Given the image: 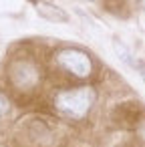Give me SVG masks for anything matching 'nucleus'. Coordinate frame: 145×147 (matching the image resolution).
<instances>
[{"label": "nucleus", "instance_id": "f257e3e1", "mask_svg": "<svg viewBox=\"0 0 145 147\" xmlns=\"http://www.w3.org/2000/svg\"><path fill=\"white\" fill-rule=\"evenodd\" d=\"M93 101H95V91L91 87H79V89L59 93L57 99H55V105L67 117L81 119V117H85L89 113Z\"/></svg>", "mask_w": 145, "mask_h": 147}, {"label": "nucleus", "instance_id": "f03ea898", "mask_svg": "<svg viewBox=\"0 0 145 147\" xmlns=\"http://www.w3.org/2000/svg\"><path fill=\"white\" fill-rule=\"evenodd\" d=\"M57 61H59V65L63 69H67L71 75L81 77V79L89 77L91 71H93V63H91L89 55L83 53V51H77V49H65V51H61L59 57H57Z\"/></svg>", "mask_w": 145, "mask_h": 147}, {"label": "nucleus", "instance_id": "7ed1b4c3", "mask_svg": "<svg viewBox=\"0 0 145 147\" xmlns=\"http://www.w3.org/2000/svg\"><path fill=\"white\" fill-rule=\"evenodd\" d=\"M10 81L14 83V87H18L22 91L32 89L38 83V71L28 61H16L10 67Z\"/></svg>", "mask_w": 145, "mask_h": 147}, {"label": "nucleus", "instance_id": "20e7f679", "mask_svg": "<svg viewBox=\"0 0 145 147\" xmlns=\"http://www.w3.org/2000/svg\"><path fill=\"white\" fill-rule=\"evenodd\" d=\"M36 10H38V14L42 18L53 20V22H67L69 20V16L65 14V10H61V8L53 6V4H36Z\"/></svg>", "mask_w": 145, "mask_h": 147}, {"label": "nucleus", "instance_id": "39448f33", "mask_svg": "<svg viewBox=\"0 0 145 147\" xmlns=\"http://www.w3.org/2000/svg\"><path fill=\"white\" fill-rule=\"evenodd\" d=\"M8 111H10V101H8L2 93H0V117H4Z\"/></svg>", "mask_w": 145, "mask_h": 147}]
</instances>
